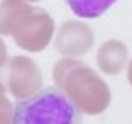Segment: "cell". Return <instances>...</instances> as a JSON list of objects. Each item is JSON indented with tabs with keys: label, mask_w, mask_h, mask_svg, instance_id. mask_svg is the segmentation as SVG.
<instances>
[{
	"label": "cell",
	"mask_w": 132,
	"mask_h": 124,
	"mask_svg": "<svg viewBox=\"0 0 132 124\" xmlns=\"http://www.w3.org/2000/svg\"><path fill=\"white\" fill-rule=\"evenodd\" d=\"M53 80L83 114L98 116L110 104L109 85L80 60H59L53 68Z\"/></svg>",
	"instance_id": "1"
},
{
	"label": "cell",
	"mask_w": 132,
	"mask_h": 124,
	"mask_svg": "<svg viewBox=\"0 0 132 124\" xmlns=\"http://www.w3.org/2000/svg\"><path fill=\"white\" fill-rule=\"evenodd\" d=\"M15 124H78L81 111L58 87L41 89L27 99H20L14 107Z\"/></svg>",
	"instance_id": "2"
},
{
	"label": "cell",
	"mask_w": 132,
	"mask_h": 124,
	"mask_svg": "<svg viewBox=\"0 0 132 124\" xmlns=\"http://www.w3.org/2000/svg\"><path fill=\"white\" fill-rule=\"evenodd\" d=\"M54 34V22L46 10L32 7L14 27V41L19 48L31 53L43 51Z\"/></svg>",
	"instance_id": "3"
},
{
	"label": "cell",
	"mask_w": 132,
	"mask_h": 124,
	"mask_svg": "<svg viewBox=\"0 0 132 124\" xmlns=\"http://www.w3.org/2000/svg\"><path fill=\"white\" fill-rule=\"evenodd\" d=\"M7 89L17 99H27L43 89V75L36 61L27 56H14L7 61Z\"/></svg>",
	"instance_id": "4"
},
{
	"label": "cell",
	"mask_w": 132,
	"mask_h": 124,
	"mask_svg": "<svg viewBox=\"0 0 132 124\" xmlns=\"http://www.w3.org/2000/svg\"><path fill=\"white\" fill-rule=\"evenodd\" d=\"M95 36L92 27L80 20H66L61 24L54 39L56 51L66 58H80L93 46Z\"/></svg>",
	"instance_id": "5"
},
{
	"label": "cell",
	"mask_w": 132,
	"mask_h": 124,
	"mask_svg": "<svg viewBox=\"0 0 132 124\" xmlns=\"http://www.w3.org/2000/svg\"><path fill=\"white\" fill-rule=\"evenodd\" d=\"M129 49L119 39L105 41L97 51V65L103 73L117 75L127 66Z\"/></svg>",
	"instance_id": "6"
},
{
	"label": "cell",
	"mask_w": 132,
	"mask_h": 124,
	"mask_svg": "<svg viewBox=\"0 0 132 124\" xmlns=\"http://www.w3.org/2000/svg\"><path fill=\"white\" fill-rule=\"evenodd\" d=\"M31 9L26 0H4L0 4V36H12L17 22Z\"/></svg>",
	"instance_id": "7"
},
{
	"label": "cell",
	"mask_w": 132,
	"mask_h": 124,
	"mask_svg": "<svg viewBox=\"0 0 132 124\" xmlns=\"http://www.w3.org/2000/svg\"><path fill=\"white\" fill-rule=\"evenodd\" d=\"M66 5L81 19H95L107 12L117 0H64Z\"/></svg>",
	"instance_id": "8"
},
{
	"label": "cell",
	"mask_w": 132,
	"mask_h": 124,
	"mask_svg": "<svg viewBox=\"0 0 132 124\" xmlns=\"http://www.w3.org/2000/svg\"><path fill=\"white\" fill-rule=\"evenodd\" d=\"M12 114H14V107L5 95V89L0 82V122H12Z\"/></svg>",
	"instance_id": "9"
},
{
	"label": "cell",
	"mask_w": 132,
	"mask_h": 124,
	"mask_svg": "<svg viewBox=\"0 0 132 124\" xmlns=\"http://www.w3.org/2000/svg\"><path fill=\"white\" fill-rule=\"evenodd\" d=\"M7 63V46H5V43L2 41V38H0V68Z\"/></svg>",
	"instance_id": "10"
},
{
	"label": "cell",
	"mask_w": 132,
	"mask_h": 124,
	"mask_svg": "<svg viewBox=\"0 0 132 124\" xmlns=\"http://www.w3.org/2000/svg\"><path fill=\"white\" fill-rule=\"evenodd\" d=\"M127 80H129V83L132 85V60L127 61Z\"/></svg>",
	"instance_id": "11"
},
{
	"label": "cell",
	"mask_w": 132,
	"mask_h": 124,
	"mask_svg": "<svg viewBox=\"0 0 132 124\" xmlns=\"http://www.w3.org/2000/svg\"><path fill=\"white\" fill-rule=\"evenodd\" d=\"M26 2H39V0H26Z\"/></svg>",
	"instance_id": "12"
}]
</instances>
